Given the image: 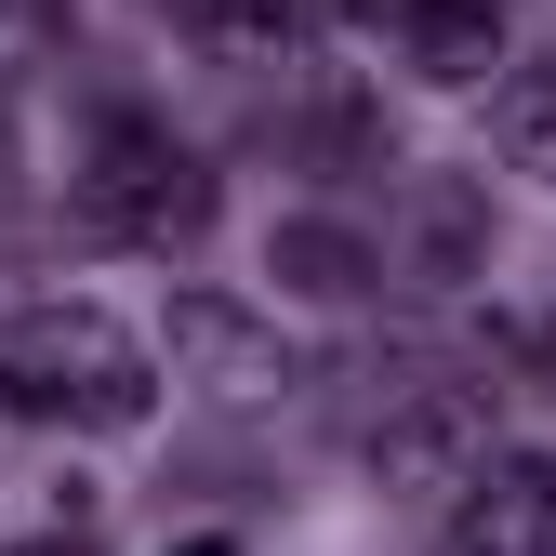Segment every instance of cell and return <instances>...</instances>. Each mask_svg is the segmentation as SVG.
<instances>
[{
	"instance_id": "1",
	"label": "cell",
	"mask_w": 556,
	"mask_h": 556,
	"mask_svg": "<svg viewBox=\"0 0 556 556\" xmlns=\"http://www.w3.org/2000/svg\"><path fill=\"white\" fill-rule=\"evenodd\" d=\"M0 410L80 425V438H132L160 410V358L106 305H27L14 331H0Z\"/></svg>"
},
{
	"instance_id": "2",
	"label": "cell",
	"mask_w": 556,
	"mask_h": 556,
	"mask_svg": "<svg viewBox=\"0 0 556 556\" xmlns=\"http://www.w3.org/2000/svg\"><path fill=\"white\" fill-rule=\"evenodd\" d=\"M66 199H80L93 239H132V252L213 239V160L173 147V119H147V106H93V147L66 173Z\"/></svg>"
},
{
	"instance_id": "3",
	"label": "cell",
	"mask_w": 556,
	"mask_h": 556,
	"mask_svg": "<svg viewBox=\"0 0 556 556\" xmlns=\"http://www.w3.org/2000/svg\"><path fill=\"white\" fill-rule=\"evenodd\" d=\"M160 358H173V384L226 397V410H252V397L292 384V344H278V318H252V305H226V292H173Z\"/></svg>"
},
{
	"instance_id": "4",
	"label": "cell",
	"mask_w": 556,
	"mask_h": 556,
	"mask_svg": "<svg viewBox=\"0 0 556 556\" xmlns=\"http://www.w3.org/2000/svg\"><path fill=\"white\" fill-rule=\"evenodd\" d=\"M477 464H491V397L477 384H410L371 410V477H397V491H464Z\"/></svg>"
},
{
	"instance_id": "5",
	"label": "cell",
	"mask_w": 556,
	"mask_h": 556,
	"mask_svg": "<svg viewBox=\"0 0 556 556\" xmlns=\"http://www.w3.org/2000/svg\"><path fill=\"white\" fill-rule=\"evenodd\" d=\"M451 556H556V451H491L451 491Z\"/></svg>"
},
{
	"instance_id": "6",
	"label": "cell",
	"mask_w": 556,
	"mask_h": 556,
	"mask_svg": "<svg viewBox=\"0 0 556 556\" xmlns=\"http://www.w3.org/2000/svg\"><path fill=\"white\" fill-rule=\"evenodd\" d=\"M265 278L305 292V305H358V292H384V239L344 226V213H278L265 226Z\"/></svg>"
},
{
	"instance_id": "7",
	"label": "cell",
	"mask_w": 556,
	"mask_h": 556,
	"mask_svg": "<svg viewBox=\"0 0 556 556\" xmlns=\"http://www.w3.org/2000/svg\"><path fill=\"white\" fill-rule=\"evenodd\" d=\"M491 147H504V173L556 186V66H504L491 80Z\"/></svg>"
},
{
	"instance_id": "8",
	"label": "cell",
	"mask_w": 556,
	"mask_h": 556,
	"mask_svg": "<svg viewBox=\"0 0 556 556\" xmlns=\"http://www.w3.org/2000/svg\"><path fill=\"white\" fill-rule=\"evenodd\" d=\"M410 265H425V278H477V265H491V213H477L464 186H425V213H410Z\"/></svg>"
},
{
	"instance_id": "9",
	"label": "cell",
	"mask_w": 556,
	"mask_h": 556,
	"mask_svg": "<svg viewBox=\"0 0 556 556\" xmlns=\"http://www.w3.org/2000/svg\"><path fill=\"white\" fill-rule=\"evenodd\" d=\"M27 556H93V530H40V543H27Z\"/></svg>"
},
{
	"instance_id": "10",
	"label": "cell",
	"mask_w": 556,
	"mask_h": 556,
	"mask_svg": "<svg viewBox=\"0 0 556 556\" xmlns=\"http://www.w3.org/2000/svg\"><path fill=\"white\" fill-rule=\"evenodd\" d=\"M173 556H239V543H226V530H199V543H173Z\"/></svg>"
},
{
	"instance_id": "11",
	"label": "cell",
	"mask_w": 556,
	"mask_h": 556,
	"mask_svg": "<svg viewBox=\"0 0 556 556\" xmlns=\"http://www.w3.org/2000/svg\"><path fill=\"white\" fill-rule=\"evenodd\" d=\"M0 14H14V0H0Z\"/></svg>"
}]
</instances>
